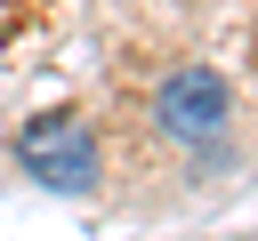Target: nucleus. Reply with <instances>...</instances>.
<instances>
[{
	"label": "nucleus",
	"instance_id": "f257e3e1",
	"mask_svg": "<svg viewBox=\"0 0 258 241\" xmlns=\"http://www.w3.org/2000/svg\"><path fill=\"white\" fill-rule=\"evenodd\" d=\"M16 161L48 185V193H89L97 185V137H89V120L81 112H32L24 129H16Z\"/></svg>",
	"mask_w": 258,
	"mask_h": 241
},
{
	"label": "nucleus",
	"instance_id": "f03ea898",
	"mask_svg": "<svg viewBox=\"0 0 258 241\" xmlns=\"http://www.w3.org/2000/svg\"><path fill=\"white\" fill-rule=\"evenodd\" d=\"M153 120H161V137H177V145H210V137L226 129V80H218L210 64H177V72H161V88H153Z\"/></svg>",
	"mask_w": 258,
	"mask_h": 241
}]
</instances>
